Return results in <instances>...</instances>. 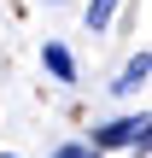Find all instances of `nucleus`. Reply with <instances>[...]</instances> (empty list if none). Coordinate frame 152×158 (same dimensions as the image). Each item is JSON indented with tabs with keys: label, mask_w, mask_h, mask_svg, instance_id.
<instances>
[{
	"label": "nucleus",
	"mask_w": 152,
	"mask_h": 158,
	"mask_svg": "<svg viewBox=\"0 0 152 158\" xmlns=\"http://www.w3.org/2000/svg\"><path fill=\"white\" fill-rule=\"evenodd\" d=\"M100 147H141V152H146V117L105 123V129H100Z\"/></svg>",
	"instance_id": "obj_1"
},
{
	"label": "nucleus",
	"mask_w": 152,
	"mask_h": 158,
	"mask_svg": "<svg viewBox=\"0 0 152 158\" xmlns=\"http://www.w3.org/2000/svg\"><path fill=\"white\" fill-rule=\"evenodd\" d=\"M117 6H123V0H94V6H88V29H105Z\"/></svg>",
	"instance_id": "obj_4"
},
{
	"label": "nucleus",
	"mask_w": 152,
	"mask_h": 158,
	"mask_svg": "<svg viewBox=\"0 0 152 158\" xmlns=\"http://www.w3.org/2000/svg\"><path fill=\"white\" fill-rule=\"evenodd\" d=\"M146 70H152V59H146V53H141V59H129V70H123V76L111 82V88H117V94H135V88L146 82Z\"/></svg>",
	"instance_id": "obj_2"
},
{
	"label": "nucleus",
	"mask_w": 152,
	"mask_h": 158,
	"mask_svg": "<svg viewBox=\"0 0 152 158\" xmlns=\"http://www.w3.org/2000/svg\"><path fill=\"white\" fill-rule=\"evenodd\" d=\"M53 158H94V147H59Z\"/></svg>",
	"instance_id": "obj_5"
},
{
	"label": "nucleus",
	"mask_w": 152,
	"mask_h": 158,
	"mask_svg": "<svg viewBox=\"0 0 152 158\" xmlns=\"http://www.w3.org/2000/svg\"><path fill=\"white\" fill-rule=\"evenodd\" d=\"M41 59H47V70H53L59 82H70V76H76V64H70V53H64L59 41H47V53H41Z\"/></svg>",
	"instance_id": "obj_3"
}]
</instances>
